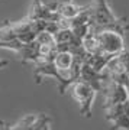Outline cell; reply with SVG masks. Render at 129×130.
Wrapping results in <instances>:
<instances>
[{
  "instance_id": "cell-7",
  "label": "cell",
  "mask_w": 129,
  "mask_h": 130,
  "mask_svg": "<svg viewBox=\"0 0 129 130\" xmlns=\"http://www.w3.org/2000/svg\"><path fill=\"white\" fill-rule=\"evenodd\" d=\"M18 55L20 56V61H22L23 64H26V62H38L39 59V43L38 41L32 42H28V43H23L22 49L18 52Z\"/></svg>"
},
{
  "instance_id": "cell-12",
  "label": "cell",
  "mask_w": 129,
  "mask_h": 130,
  "mask_svg": "<svg viewBox=\"0 0 129 130\" xmlns=\"http://www.w3.org/2000/svg\"><path fill=\"white\" fill-rule=\"evenodd\" d=\"M0 130H12V127L5 121H0Z\"/></svg>"
},
{
  "instance_id": "cell-6",
  "label": "cell",
  "mask_w": 129,
  "mask_h": 130,
  "mask_svg": "<svg viewBox=\"0 0 129 130\" xmlns=\"http://www.w3.org/2000/svg\"><path fill=\"white\" fill-rule=\"evenodd\" d=\"M49 120V117L45 114H39V116H26L20 121H18L15 126H12V130H39L45 121Z\"/></svg>"
},
{
  "instance_id": "cell-5",
  "label": "cell",
  "mask_w": 129,
  "mask_h": 130,
  "mask_svg": "<svg viewBox=\"0 0 129 130\" xmlns=\"http://www.w3.org/2000/svg\"><path fill=\"white\" fill-rule=\"evenodd\" d=\"M103 93H105V108L115 106V104L125 103L129 98L126 87L123 84L115 83V81H109L103 90Z\"/></svg>"
},
{
  "instance_id": "cell-9",
  "label": "cell",
  "mask_w": 129,
  "mask_h": 130,
  "mask_svg": "<svg viewBox=\"0 0 129 130\" xmlns=\"http://www.w3.org/2000/svg\"><path fill=\"white\" fill-rule=\"evenodd\" d=\"M83 10V6H77L75 3H73V2H70V3H67V5H64L62 7H61L60 10H58V13L62 16V18H67V19H74L77 14L80 13Z\"/></svg>"
},
{
  "instance_id": "cell-3",
  "label": "cell",
  "mask_w": 129,
  "mask_h": 130,
  "mask_svg": "<svg viewBox=\"0 0 129 130\" xmlns=\"http://www.w3.org/2000/svg\"><path fill=\"white\" fill-rule=\"evenodd\" d=\"M73 88H71V95L75 101L80 104V113L84 117H92V106L96 97V90L93 88L90 84L84 83L81 79L75 81L71 84Z\"/></svg>"
},
{
  "instance_id": "cell-2",
  "label": "cell",
  "mask_w": 129,
  "mask_h": 130,
  "mask_svg": "<svg viewBox=\"0 0 129 130\" xmlns=\"http://www.w3.org/2000/svg\"><path fill=\"white\" fill-rule=\"evenodd\" d=\"M35 68H33V77L36 79V84H41L44 77H51L58 83V91L60 94H64L65 90L68 88L71 84L64 78V75L60 72V70L57 68L54 59H48V61H38L35 62Z\"/></svg>"
},
{
  "instance_id": "cell-13",
  "label": "cell",
  "mask_w": 129,
  "mask_h": 130,
  "mask_svg": "<svg viewBox=\"0 0 129 130\" xmlns=\"http://www.w3.org/2000/svg\"><path fill=\"white\" fill-rule=\"evenodd\" d=\"M39 130H51V127H49V120H48V121H45V123L42 124V127H41Z\"/></svg>"
},
{
  "instance_id": "cell-8",
  "label": "cell",
  "mask_w": 129,
  "mask_h": 130,
  "mask_svg": "<svg viewBox=\"0 0 129 130\" xmlns=\"http://www.w3.org/2000/svg\"><path fill=\"white\" fill-rule=\"evenodd\" d=\"M81 43H83V46H84V49H86V52H87V54L96 55V54H100V52H101V49H100V41H99V35H97L96 32H93V30H90V32H88L87 35L83 38Z\"/></svg>"
},
{
  "instance_id": "cell-1",
  "label": "cell",
  "mask_w": 129,
  "mask_h": 130,
  "mask_svg": "<svg viewBox=\"0 0 129 130\" xmlns=\"http://www.w3.org/2000/svg\"><path fill=\"white\" fill-rule=\"evenodd\" d=\"M93 7H94V10H93L90 30L96 33H100L103 30H115V32H119L120 35H125L129 30L128 19L118 18L112 12L107 0H94Z\"/></svg>"
},
{
  "instance_id": "cell-11",
  "label": "cell",
  "mask_w": 129,
  "mask_h": 130,
  "mask_svg": "<svg viewBox=\"0 0 129 130\" xmlns=\"http://www.w3.org/2000/svg\"><path fill=\"white\" fill-rule=\"evenodd\" d=\"M122 61H123V65H125V71H126V74L129 77V51L128 49H123V51L119 54Z\"/></svg>"
},
{
  "instance_id": "cell-15",
  "label": "cell",
  "mask_w": 129,
  "mask_h": 130,
  "mask_svg": "<svg viewBox=\"0 0 129 130\" xmlns=\"http://www.w3.org/2000/svg\"><path fill=\"white\" fill-rule=\"evenodd\" d=\"M125 87H126V91H128V94H129V79L126 81V84H125Z\"/></svg>"
},
{
  "instance_id": "cell-14",
  "label": "cell",
  "mask_w": 129,
  "mask_h": 130,
  "mask_svg": "<svg viewBox=\"0 0 129 130\" xmlns=\"http://www.w3.org/2000/svg\"><path fill=\"white\" fill-rule=\"evenodd\" d=\"M6 65H7V61H2L0 59V68H5Z\"/></svg>"
},
{
  "instance_id": "cell-4",
  "label": "cell",
  "mask_w": 129,
  "mask_h": 130,
  "mask_svg": "<svg viewBox=\"0 0 129 130\" xmlns=\"http://www.w3.org/2000/svg\"><path fill=\"white\" fill-rule=\"evenodd\" d=\"M99 41H100V49L105 54L110 55H119L120 52L125 49V42H123V35L115 30H103L97 33Z\"/></svg>"
},
{
  "instance_id": "cell-10",
  "label": "cell",
  "mask_w": 129,
  "mask_h": 130,
  "mask_svg": "<svg viewBox=\"0 0 129 130\" xmlns=\"http://www.w3.org/2000/svg\"><path fill=\"white\" fill-rule=\"evenodd\" d=\"M42 2H44V5H45L51 12H58L64 5L73 2V0H42Z\"/></svg>"
}]
</instances>
